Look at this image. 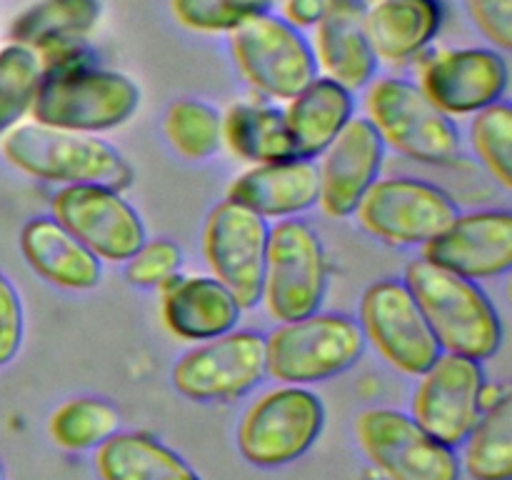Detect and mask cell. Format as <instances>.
<instances>
[{"instance_id": "cell-1", "label": "cell", "mask_w": 512, "mask_h": 480, "mask_svg": "<svg viewBox=\"0 0 512 480\" xmlns=\"http://www.w3.org/2000/svg\"><path fill=\"white\" fill-rule=\"evenodd\" d=\"M43 80L30 113L35 123L73 133H103L128 123L140 108V88L133 78L95 65L88 45L40 53Z\"/></svg>"}, {"instance_id": "cell-2", "label": "cell", "mask_w": 512, "mask_h": 480, "mask_svg": "<svg viewBox=\"0 0 512 480\" xmlns=\"http://www.w3.org/2000/svg\"><path fill=\"white\" fill-rule=\"evenodd\" d=\"M403 283L443 353L473 360H488L498 353L503 345V320L475 280L460 278L420 255L408 263Z\"/></svg>"}, {"instance_id": "cell-3", "label": "cell", "mask_w": 512, "mask_h": 480, "mask_svg": "<svg viewBox=\"0 0 512 480\" xmlns=\"http://www.w3.org/2000/svg\"><path fill=\"white\" fill-rule=\"evenodd\" d=\"M0 148L10 165L48 183L125 190L135 180L125 155L108 140L90 133L50 128L33 120L13 125L3 135Z\"/></svg>"}, {"instance_id": "cell-4", "label": "cell", "mask_w": 512, "mask_h": 480, "mask_svg": "<svg viewBox=\"0 0 512 480\" xmlns=\"http://www.w3.org/2000/svg\"><path fill=\"white\" fill-rule=\"evenodd\" d=\"M363 353L358 320L318 310L265 335V375L283 385L323 383L353 368Z\"/></svg>"}, {"instance_id": "cell-5", "label": "cell", "mask_w": 512, "mask_h": 480, "mask_svg": "<svg viewBox=\"0 0 512 480\" xmlns=\"http://www.w3.org/2000/svg\"><path fill=\"white\" fill-rule=\"evenodd\" d=\"M365 110L383 143L405 158L438 168L458 163V128L420 85L400 78L378 80L365 95Z\"/></svg>"}, {"instance_id": "cell-6", "label": "cell", "mask_w": 512, "mask_h": 480, "mask_svg": "<svg viewBox=\"0 0 512 480\" xmlns=\"http://www.w3.org/2000/svg\"><path fill=\"white\" fill-rule=\"evenodd\" d=\"M325 425V405L305 385H283L260 395L238 423V450L250 465L280 468L303 458Z\"/></svg>"}, {"instance_id": "cell-7", "label": "cell", "mask_w": 512, "mask_h": 480, "mask_svg": "<svg viewBox=\"0 0 512 480\" xmlns=\"http://www.w3.org/2000/svg\"><path fill=\"white\" fill-rule=\"evenodd\" d=\"M328 293V258L318 230L283 218L268 233L263 300L280 323L318 313Z\"/></svg>"}, {"instance_id": "cell-8", "label": "cell", "mask_w": 512, "mask_h": 480, "mask_svg": "<svg viewBox=\"0 0 512 480\" xmlns=\"http://www.w3.org/2000/svg\"><path fill=\"white\" fill-rule=\"evenodd\" d=\"M230 50L245 80L268 98L290 100L318 78L313 45L273 10L230 30Z\"/></svg>"}, {"instance_id": "cell-9", "label": "cell", "mask_w": 512, "mask_h": 480, "mask_svg": "<svg viewBox=\"0 0 512 480\" xmlns=\"http://www.w3.org/2000/svg\"><path fill=\"white\" fill-rule=\"evenodd\" d=\"M355 435L370 463L388 480H460V460L413 415L370 408L355 418Z\"/></svg>"}, {"instance_id": "cell-10", "label": "cell", "mask_w": 512, "mask_h": 480, "mask_svg": "<svg viewBox=\"0 0 512 480\" xmlns=\"http://www.w3.org/2000/svg\"><path fill=\"white\" fill-rule=\"evenodd\" d=\"M358 325L365 343H373L385 363L413 378H420L443 353L403 280L385 278L370 285L360 300Z\"/></svg>"}, {"instance_id": "cell-11", "label": "cell", "mask_w": 512, "mask_h": 480, "mask_svg": "<svg viewBox=\"0 0 512 480\" xmlns=\"http://www.w3.org/2000/svg\"><path fill=\"white\" fill-rule=\"evenodd\" d=\"M355 215L363 228L390 245H425L458 218V205L443 188L415 178L375 180Z\"/></svg>"}, {"instance_id": "cell-12", "label": "cell", "mask_w": 512, "mask_h": 480, "mask_svg": "<svg viewBox=\"0 0 512 480\" xmlns=\"http://www.w3.org/2000/svg\"><path fill=\"white\" fill-rule=\"evenodd\" d=\"M265 378V335L230 330L180 355L173 388L195 403H228L243 398Z\"/></svg>"}, {"instance_id": "cell-13", "label": "cell", "mask_w": 512, "mask_h": 480, "mask_svg": "<svg viewBox=\"0 0 512 480\" xmlns=\"http://www.w3.org/2000/svg\"><path fill=\"white\" fill-rule=\"evenodd\" d=\"M268 233V220L235 200L215 205L205 220L203 253L208 268L243 310L263 300Z\"/></svg>"}, {"instance_id": "cell-14", "label": "cell", "mask_w": 512, "mask_h": 480, "mask_svg": "<svg viewBox=\"0 0 512 480\" xmlns=\"http://www.w3.org/2000/svg\"><path fill=\"white\" fill-rule=\"evenodd\" d=\"M53 218L100 260L125 263L148 240L138 210L105 185H65L53 198Z\"/></svg>"}, {"instance_id": "cell-15", "label": "cell", "mask_w": 512, "mask_h": 480, "mask_svg": "<svg viewBox=\"0 0 512 480\" xmlns=\"http://www.w3.org/2000/svg\"><path fill=\"white\" fill-rule=\"evenodd\" d=\"M483 385L485 373L480 360L440 353V358L420 375L413 395V420L443 445L458 448L483 413Z\"/></svg>"}, {"instance_id": "cell-16", "label": "cell", "mask_w": 512, "mask_h": 480, "mask_svg": "<svg viewBox=\"0 0 512 480\" xmlns=\"http://www.w3.org/2000/svg\"><path fill=\"white\" fill-rule=\"evenodd\" d=\"M508 83V60L495 48L443 50L420 73V90L450 118L500 103Z\"/></svg>"}, {"instance_id": "cell-17", "label": "cell", "mask_w": 512, "mask_h": 480, "mask_svg": "<svg viewBox=\"0 0 512 480\" xmlns=\"http://www.w3.org/2000/svg\"><path fill=\"white\" fill-rule=\"evenodd\" d=\"M423 248L430 263L460 278H500L512 268V213L475 210L458 215L445 233Z\"/></svg>"}, {"instance_id": "cell-18", "label": "cell", "mask_w": 512, "mask_h": 480, "mask_svg": "<svg viewBox=\"0 0 512 480\" xmlns=\"http://www.w3.org/2000/svg\"><path fill=\"white\" fill-rule=\"evenodd\" d=\"M380 133L368 118H350L338 138L320 155L318 203L333 218H350L370 185L380 178L385 160Z\"/></svg>"}, {"instance_id": "cell-19", "label": "cell", "mask_w": 512, "mask_h": 480, "mask_svg": "<svg viewBox=\"0 0 512 480\" xmlns=\"http://www.w3.org/2000/svg\"><path fill=\"white\" fill-rule=\"evenodd\" d=\"M365 5L360 0H330L323 20L315 25L313 53L325 78L335 80L350 93L373 83L378 55L365 33Z\"/></svg>"}, {"instance_id": "cell-20", "label": "cell", "mask_w": 512, "mask_h": 480, "mask_svg": "<svg viewBox=\"0 0 512 480\" xmlns=\"http://www.w3.org/2000/svg\"><path fill=\"white\" fill-rule=\"evenodd\" d=\"M318 198V163L305 158L253 165L228 188V200L245 205L265 220L293 218L318 205Z\"/></svg>"}, {"instance_id": "cell-21", "label": "cell", "mask_w": 512, "mask_h": 480, "mask_svg": "<svg viewBox=\"0 0 512 480\" xmlns=\"http://www.w3.org/2000/svg\"><path fill=\"white\" fill-rule=\"evenodd\" d=\"M163 288V323L175 338L205 343L238 328L243 308L213 275H175Z\"/></svg>"}, {"instance_id": "cell-22", "label": "cell", "mask_w": 512, "mask_h": 480, "mask_svg": "<svg viewBox=\"0 0 512 480\" xmlns=\"http://www.w3.org/2000/svg\"><path fill=\"white\" fill-rule=\"evenodd\" d=\"M20 250L30 268L58 288L90 290L103 275V260L55 218L28 220L20 230Z\"/></svg>"}, {"instance_id": "cell-23", "label": "cell", "mask_w": 512, "mask_h": 480, "mask_svg": "<svg viewBox=\"0 0 512 480\" xmlns=\"http://www.w3.org/2000/svg\"><path fill=\"white\" fill-rule=\"evenodd\" d=\"M378 60L405 63L423 53L443 28L440 0H375L363 15Z\"/></svg>"}, {"instance_id": "cell-24", "label": "cell", "mask_w": 512, "mask_h": 480, "mask_svg": "<svg viewBox=\"0 0 512 480\" xmlns=\"http://www.w3.org/2000/svg\"><path fill=\"white\" fill-rule=\"evenodd\" d=\"M355 98L348 88L330 78H315L285 110L295 158L318 160L340 130L355 118Z\"/></svg>"}, {"instance_id": "cell-25", "label": "cell", "mask_w": 512, "mask_h": 480, "mask_svg": "<svg viewBox=\"0 0 512 480\" xmlns=\"http://www.w3.org/2000/svg\"><path fill=\"white\" fill-rule=\"evenodd\" d=\"M103 3L100 0H38L10 25V40L38 53L68 48L88 40L98 28Z\"/></svg>"}, {"instance_id": "cell-26", "label": "cell", "mask_w": 512, "mask_h": 480, "mask_svg": "<svg viewBox=\"0 0 512 480\" xmlns=\"http://www.w3.org/2000/svg\"><path fill=\"white\" fill-rule=\"evenodd\" d=\"M100 480H200L165 443L148 433H115L95 448Z\"/></svg>"}, {"instance_id": "cell-27", "label": "cell", "mask_w": 512, "mask_h": 480, "mask_svg": "<svg viewBox=\"0 0 512 480\" xmlns=\"http://www.w3.org/2000/svg\"><path fill=\"white\" fill-rule=\"evenodd\" d=\"M223 143L240 160L260 165L295 158L285 110L263 103H235L223 115Z\"/></svg>"}, {"instance_id": "cell-28", "label": "cell", "mask_w": 512, "mask_h": 480, "mask_svg": "<svg viewBox=\"0 0 512 480\" xmlns=\"http://www.w3.org/2000/svg\"><path fill=\"white\" fill-rule=\"evenodd\" d=\"M463 465L473 480H512V398L483 410L463 443Z\"/></svg>"}, {"instance_id": "cell-29", "label": "cell", "mask_w": 512, "mask_h": 480, "mask_svg": "<svg viewBox=\"0 0 512 480\" xmlns=\"http://www.w3.org/2000/svg\"><path fill=\"white\" fill-rule=\"evenodd\" d=\"M120 413L103 398H73L48 420V433L65 450H95L118 433Z\"/></svg>"}, {"instance_id": "cell-30", "label": "cell", "mask_w": 512, "mask_h": 480, "mask_svg": "<svg viewBox=\"0 0 512 480\" xmlns=\"http://www.w3.org/2000/svg\"><path fill=\"white\" fill-rule=\"evenodd\" d=\"M40 80L43 58L38 50L13 40L0 48V133H8L30 113Z\"/></svg>"}, {"instance_id": "cell-31", "label": "cell", "mask_w": 512, "mask_h": 480, "mask_svg": "<svg viewBox=\"0 0 512 480\" xmlns=\"http://www.w3.org/2000/svg\"><path fill=\"white\" fill-rule=\"evenodd\" d=\"M163 128L170 145L188 160H208L223 145V115L203 100H175Z\"/></svg>"}, {"instance_id": "cell-32", "label": "cell", "mask_w": 512, "mask_h": 480, "mask_svg": "<svg viewBox=\"0 0 512 480\" xmlns=\"http://www.w3.org/2000/svg\"><path fill=\"white\" fill-rule=\"evenodd\" d=\"M470 140L488 168V173L503 185L512 188V108L508 103H493L473 115Z\"/></svg>"}, {"instance_id": "cell-33", "label": "cell", "mask_w": 512, "mask_h": 480, "mask_svg": "<svg viewBox=\"0 0 512 480\" xmlns=\"http://www.w3.org/2000/svg\"><path fill=\"white\" fill-rule=\"evenodd\" d=\"M275 0H170L173 15L190 30L230 33L253 15L273 8Z\"/></svg>"}, {"instance_id": "cell-34", "label": "cell", "mask_w": 512, "mask_h": 480, "mask_svg": "<svg viewBox=\"0 0 512 480\" xmlns=\"http://www.w3.org/2000/svg\"><path fill=\"white\" fill-rule=\"evenodd\" d=\"M183 268V250L168 238L145 240L128 260H125V278L140 288H158L170 283Z\"/></svg>"}, {"instance_id": "cell-35", "label": "cell", "mask_w": 512, "mask_h": 480, "mask_svg": "<svg viewBox=\"0 0 512 480\" xmlns=\"http://www.w3.org/2000/svg\"><path fill=\"white\" fill-rule=\"evenodd\" d=\"M480 33L500 50L512 48V0H463Z\"/></svg>"}, {"instance_id": "cell-36", "label": "cell", "mask_w": 512, "mask_h": 480, "mask_svg": "<svg viewBox=\"0 0 512 480\" xmlns=\"http://www.w3.org/2000/svg\"><path fill=\"white\" fill-rule=\"evenodd\" d=\"M25 333V315L15 285L0 273V365L18 355Z\"/></svg>"}, {"instance_id": "cell-37", "label": "cell", "mask_w": 512, "mask_h": 480, "mask_svg": "<svg viewBox=\"0 0 512 480\" xmlns=\"http://www.w3.org/2000/svg\"><path fill=\"white\" fill-rule=\"evenodd\" d=\"M330 0H285V20L295 28H313L323 20Z\"/></svg>"}, {"instance_id": "cell-38", "label": "cell", "mask_w": 512, "mask_h": 480, "mask_svg": "<svg viewBox=\"0 0 512 480\" xmlns=\"http://www.w3.org/2000/svg\"><path fill=\"white\" fill-rule=\"evenodd\" d=\"M0 480H5V470H3V463H0Z\"/></svg>"}]
</instances>
